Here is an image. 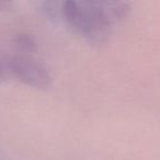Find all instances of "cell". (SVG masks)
<instances>
[{
    "mask_svg": "<svg viewBox=\"0 0 160 160\" xmlns=\"http://www.w3.org/2000/svg\"><path fill=\"white\" fill-rule=\"evenodd\" d=\"M14 44L25 53H35L38 51V42L33 35L20 32L14 35Z\"/></svg>",
    "mask_w": 160,
    "mask_h": 160,
    "instance_id": "obj_3",
    "label": "cell"
},
{
    "mask_svg": "<svg viewBox=\"0 0 160 160\" xmlns=\"http://www.w3.org/2000/svg\"><path fill=\"white\" fill-rule=\"evenodd\" d=\"M8 73H9V71H8V67L6 64V59H0V82L5 81Z\"/></svg>",
    "mask_w": 160,
    "mask_h": 160,
    "instance_id": "obj_4",
    "label": "cell"
},
{
    "mask_svg": "<svg viewBox=\"0 0 160 160\" xmlns=\"http://www.w3.org/2000/svg\"><path fill=\"white\" fill-rule=\"evenodd\" d=\"M10 75L29 87L45 90L52 85V76L48 69L35 59L23 55H14L6 58Z\"/></svg>",
    "mask_w": 160,
    "mask_h": 160,
    "instance_id": "obj_2",
    "label": "cell"
},
{
    "mask_svg": "<svg viewBox=\"0 0 160 160\" xmlns=\"http://www.w3.org/2000/svg\"><path fill=\"white\" fill-rule=\"evenodd\" d=\"M13 7V3L10 1H0V11H9Z\"/></svg>",
    "mask_w": 160,
    "mask_h": 160,
    "instance_id": "obj_5",
    "label": "cell"
},
{
    "mask_svg": "<svg viewBox=\"0 0 160 160\" xmlns=\"http://www.w3.org/2000/svg\"><path fill=\"white\" fill-rule=\"evenodd\" d=\"M62 16L77 35L94 47L109 42L116 22L108 1H65L62 3Z\"/></svg>",
    "mask_w": 160,
    "mask_h": 160,
    "instance_id": "obj_1",
    "label": "cell"
}]
</instances>
